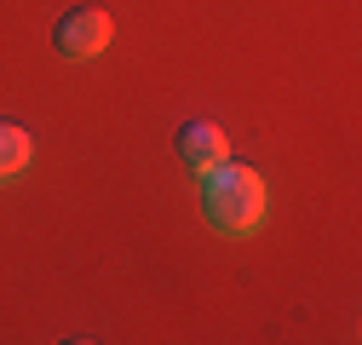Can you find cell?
<instances>
[{"label": "cell", "mask_w": 362, "mask_h": 345, "mask_svg": "<svg viewBox=\"0 0 362 345\" xmlns=\"http://www.w3.org/2000/svg\"><path fill=\"white\" fill-rule=\"evenodd\" d=\"M202 213L218 236H253L270 213V196H264V179L242 161H218L202 172Z\"/></svg>", "instance_id": "1"}, {"label": "cell", "mask_w": 362, "mask_h": 345, "mask_svg": "<svg viewBox=\"0 0 362 345\" xmlns=\"http://www.w3.org/2000/svg\"><path fill=\"white\" fill-rule=\"evenodd\" d=\"M110 40H115V23H110V12H98V6H75V12H64L58 29H52V47H58V58H69V64L104 58Z\"/></svg>", "instance_id": "2"}, {"label": "cell", "mask_w": 362, "mask_h": 345, "mask_svg": "<svg viewBox=\"0 0 362 345\" xmlns=\"http://www.w3.org/2000/svg\"><path fill=\"white\" fill-rule=\"evenodd\" d=\"M178 156H185V167L202 179L207 167L230 161V139H224L213 121H190V127H178Z\"/></svg>", "instance_id": "3"}, {"label": "cell", "mask_w": 362, "mask_h": 345, "mask_svg": "<svg viewBox=\"0 0 362 345\" xmlns=\"http://www.w3.org/2000/svg\"><path fill=\"white\" fill-rule=\"evenodd\" d=\"M29 156H35V139L23 133V127H12V121H0V185H12L18 172L29 167Z\"/></svg>", "instance_id": "4"}]
</instances>
